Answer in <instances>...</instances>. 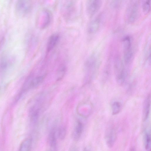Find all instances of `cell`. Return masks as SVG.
Returning a JSON list of instances; mask_svg holds the SVG:
<instances>
[{"mask_svg":"<svg viewBox=\"0 0 151 151\" xmlns=\"http://www.w3.org/2000/svg\"><path fill=\"white\" fill-rule=\"evenodd\" d=\"M101 15H99L96 18L90 22L88 27V31L89 33H95L99 30L101 21Z\"/></svg>","mask_w":151,"mask_h":151,"instance_id":"obj_8","label":"cell"},{"mask_svg":"<svg viewBox=\"0 0 151 151\" xmlns=\"http://www.w3.org/2000/svg\"><path fill=\"white\" fill-rule=\"evenodd\" d=\"M29 4L28 0H17L16 4L15 9L19 14H24L28 11Z\"/></svg>","mask_w":151,"mask_h":151,"instance_id":"obj_9","label":"cell"},{"mask_svg":"<svg viewBox=\"0 0 151 151\" xmlns=\"http://www.w3.org/2000/svg\"><path fill=\"white\" fill-rule=\"evenodd\" d=\"M99 61L95 55L90 56L86 60L84 64L86 78L90 80L95 76L99 66Z\"/></svg>","mask_w":151,"mask_h":151,"instance_id":"obj_1","label":"cell"},{"mask_svg":"<svg viewBox=\"0 0 151 151\" xmlns=\"http://www.w3.org/2000/svg\"><path fill=\"white\" fill-rule=\"evenodd\" d=\"M83 128V125L80 121L77 122L74 128L73 135L74 138L77 140L81 136Z\"/></svg>","mask_w":151,"mask_h":151,"instance_id":"obj_14","label":"cell"},{"mask_svg":"<svg viewBox=\"0 0 151 151\" xmlns=\"http://www.w3.org/2000/svg\"><path fill=\"white\" fill-rule=\"evenodd\" d=\"M52 19L50 12L46 9H41L39 12L37 18L38 25L41 29L47 28L50 24Z\"/></svg>","mask_w":151,"mask_h":151,"instance_id":"obj_5","label":"cell"},{"mask_svg":"<svg viewBox=\"0 0 151 151\" xmlns=\"http://www.w3.org/2000/svg\"><path fill=\"white\" fill-rule=\"evenodd\" d=\"M60 36L57 33L52 35L49 37L47 45V51L49 52L56 45L59 41Z\"/></svg>","mask_w":151,"mask_h":151,"instance_id":"obj_11","label":"cell"},{"mask_svg":"<svg viewBox=\"0 0 151 151\" xmlns=\"http://www.w3.org/2000/svg\"><path fill=\"white\" fill-rule=\"evenodd\" d=\"M66 133V130L64 126H61L58 129V135L59 138L62 140L65 138Z\"/></svg>","mask_w":151,"mask_h":151,"instance_id":"obj_21","label":"cell"},{"mask_svg":"<svg viewBox=\"0 0 151 151\" xmlns=\"http://www.w3.org/2000/svg\"><path fill=\"white\" fill-rule=\"evenodd\" d=\"M106 143L109 147L114 145L116 139V134L115 130L112 128L109 129L106 134Z\"/></svg>","mask_w":151,"mask_h":151,"instance_id":"obj_10","label":"cell"},{"mask_svg":"<svg viewBox=\"0 0 151 151\" xmlns=\"http://www.w3.org/2000/svg\"><path fill=\"white\" fill-rule=\"evenodd\" d=\"M145 147L147 150H150L151 148V136L149 132H146L145 138Z\"/></svg>","mask_w":151,"mask_h":151,"instance_id":"obj_18","label":"cell"},{"mask_svg":"<svg viewBox=\"0 0 151 151\" xmlns=\"http://www.w3.org/2000/svg\"><path fill=\"white\" fill-rule=\"evenodd\" d=\"M150 95L147 97L145 101L143 110V119L144 121H146L148 118L150 109Z\"/></svg>","mask_w":151,"mask_h":151,"instance_id":"obj_13","label":"cell"},{"mask_svg":"<svg viewBox=\"0 0 151 151\" xmlns=\"http://www.w3.org/2000/svg\"><path fill=\"white\" fill-rule=\"evenodd\" d=\"M114 68L116 81L119 84H122L126 79L127 73L122 61L118 57L115 60Z\"/></svg>","mask_w":151,"mask_h":151,"instance_id":"obj_3","label":"cell"},{"mask_svg":"<svg viewBox=\"0 0 151 151\" xmlns=\"http://www.w3.org/2000/svg\"><path fill=\"white\" fill-rule=\"evenodd\" d=\"M101 3V0H88L87 10L90 16H93L99 11Z\"/></svg>","mask_w":151,"mask_h":151,"instance_id":"obj_7","label":"cell"},{"mask_svg":"<svg viewBox=\"0 0 151 151\" xmlns=\"http://www.w3.org/2000/svg\"><path fill=\"white\" fill-rule=\"evenodd\" d=\"M9 62L6 58H3L0 62V70L4 71L8 67Z\"/></svg>","mask_w":151,"mask_h":151,"instance_id":"obj_20","label":"cell"},{"mask_svg":"<svg viewBox=\"0 0 151 151\" xmlns=\"http://www.w3.org/2000/svg\"><path fill=\"white\" fill-rule=\"evenodd\" d=\"M32 145L31 138H27L24 140L21 143L19 147V150L22 151H27L30 150Z\"/></svg>","mask_w":151,"mask_h":151,"instance_id":"obj_15","label":"cell"},{"mask_svg":"<svg viewBox=\"0 0 151 151\" xmlns=\"http://www.w3.org/2000/svg\"><path fill=\"white\" fill-rule=\"evenodd\" d=\"M124 59L125 63L128 65L131 62L133 58L132 41L129 35L125 36L122 40Z\"/></svg>","mask_w":151,"mask_h":151,"instance_id":"obj_4","label":"cell"},{"mask_svg":"<svg viewBox=\"0 0 151 151\" xmlns=\"http://www.w3.org/2000/svg\"><path fill=\"white\" fill-rule=\"evenodd\" d=\"M56 130L55 127L52 128L48 135V142L49 145L52 149L54 150L56 149L57 145Z\"/></svg>","mask_w":151,"mask_h":151,"instance_id":"obj_12","label":"cell"},{"mask_svg":"<svg viewBox=\"0 0 151 151\" xmlns=\"http://www.w3.org/2000/svg\"><path fill=\"white\" fill-rule=\"evenodd\" d=\"M139 0H131L127 6L126 13V17L127 22L132 24L137 18L139 11Z\"/></svg>","mask_w":151,"mask_h":151,"instance_id":"obj_2","label":"cell"},{"mask_svg":"<svg viewBox=\"0 0 151 151\" xmlns=\"http://www.w3.org/2000/svg\"><path fill=\"white\" fill-rule=\"evenodd\" d=\"M142 8L144 13L148 14L150 11L151 0H143Z\"/></svg>","mask_w":151,"mask_h":151,"instance_id":"obj_17","label":"cell"},{"mask_svg":"<svg viewBox=\"0 0 151 151\" xmlns=\"http://www.w3.org/2000/svg\"><path fill=\"white\" fill-rule=\"evenodd\" d=\"M121 105L118 101L113 103L112 105V111L113 115H115L119 113L120 111Z\"/></svg>","mask_w":151,"mask_h":151,"instance_id":"obj_19","label":"cell"},{"mask_svg":"<svg viewBox=\"0 0 151 151\" xmlns=\"http://www.w3.org/2000/svg\"><path fill=\"white\" fill-rule=\"evenodd\" d=\"M66 71V67L64 64L61 65L58 68L56 73L57 81L62 79L64 77Z\"/></svg>","mask_w":151,"mask_h":151,"instance_id":"obj_16","label":"cell"},{"mask_svg":"<svg viewBox=\"0 0 151 151\" xmlns=\"http://www.w3.org/2000/svg\"><path fill=\"white\" fill-rule=\"evenodd\" d=\"M45 75L38 76L34 78L29 77L24 83L22 89L23 93L36 87L43 81Z\"/></svg>","mask_w":151,"mask_h":151,"instance_id":"obj_6","label":"cell"}]
</instances>
